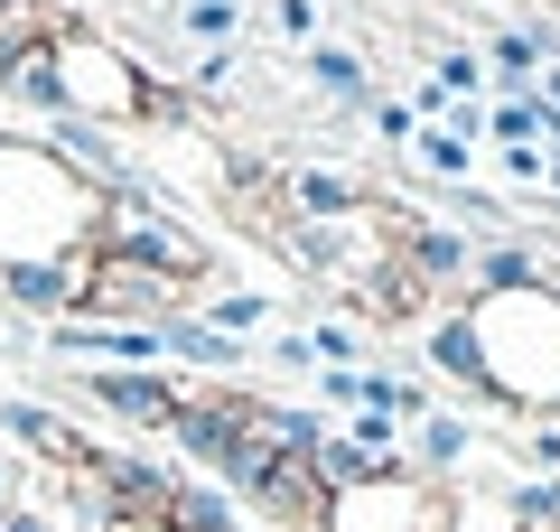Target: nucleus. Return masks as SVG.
I'll list each match as a JSON object with an SVG mask.
<instances>
[{
	"mask_svg": "<svg viewBox=\"0 0 560 532\" xmlns=\"http://www.w3.org/2000/svg\"><path fill=\"white\" fill-rule=\"evenodd\" d=\"M0 439H10V449H28V458H47L57 476H75L84 458H94L57 412H47V402H0Z\"/></svg>",
	"mask_w": 560,
	"mask_h": 532,
	"instance_id": "11",
	"label": "nucleus"
},
{
	"mask_svg": "<svg viewBox=\"0 0 560 532\" xmlns=\"http://www.w3.org/2000/svg\"><path fill=\"white\" fill-rule=\"evenodd\" d=\"M10 103H28V113H47V122L66 113V84H57V38L20 57V76H10Z\"/></svg>",
	"mask_w": 560,
	"mask_h": 532,
	"instance_id": "21",
	"label": "nucleus"
},
{
	"mask_svg": "<svg viewBox=\"0 0 560 532\" xmlns=\"http://www.w3.org/2000/svg\"><path fill=\"white\" fill-rule=\"evenodd\" d=\"M140 122H160V131H187V122H197V94H187V84H160V76H150V94H140Z\"/></svg>",
	"mask_w": 560,
	"mask_h": 532,
	"instance_id": "25",
	"label": "nucleus"
},
{
	"mask_svg": "<svg viewBox=\"0 0 560 532\" xmlns=\"http://www.w3.org/2000/svg\"><path fill=\"white\" fill-rule=\"evenodd\" d=\"M551 290H560V253H551Z\"/></svg>",
	"mask_w": 560,
	"mask_h": 532,
	"instance_id": "40",
	"label": "nucleus"
},
{
	"mask_svg": "<svg viewBox=\"0 0 560 532\" xmlns=\"http://www.w3.org/2000/svg\"><path fill=\"white\" fill-rule=\"evenodd\" d=\"M253 430L271 439L280 458H318V449H327L318 412H300V402H271V393H253Z\"/></svg>",
	"mask_w": 560,
	"mask_h": 532,
	"instance_id": "19",
	"label": "nucleus"
},
{
	"mask_svg": "<svg viewBox=\"0 0 560 532\" xmlns=\"http://www.w3.org/2000/svg\"><path fill=\"white\" fill-rule=\"evenodd\" d=\"M308 346H318V365H355V346H364V336H355V327H318Z\"/></svg>",
	"mask_w": 560,
	"mask_h": 532,
	"instance_id": "31",
	"label": "nucleus"
},
{
	"mask_svg": "<svg viewBox=\"0 0 560 532\" xmlns=\"http://www.w3.org/2000/svg\"><path fill=\"white\" fill-rule=\"evenodd\" d=\"M178 20L197 28V38H224V28H234V0H187Z\"/></svg>",
	"mask_w": 560,
	"mask_h": 532,
	"instance_id": "29",
	"label": "nucleus"
},
{
	"mask_svg": "<svg viewBox=\"0 0 560 532\" xmlns=\"http://www.w3.org/2000/svg\"><path fill=\"white\" fill-rule=\"evenodd\" d=\"M318 393L337 402V412H364V374H355V365H327V374H318Z\"/></svg>",
	"mask_w": 560,
	"mask_h": 532,
	"instance_id": "28",
	"label": "nucleus"
},
{
	"mask_svg": "<svg viewBox=\"0 0 560 532\" xmlns=\"http://www.w3.org/2000/svg\"><path fill=\"white\" fill-rule=\"evenodd\" d=\"M75 290H84V253H66V262H0V299H10V309H66L75 317Z\"/></svg>",
	"mask_w": 560,
	"mask_h": 532,
	"instance_id": "12",
	"label": "nucleus"
},
{
	"mask_svg": "<svg viewBox=\"0 0 560 532\" xmlns=\"http://www.w3.org/2000/svg\"><path fill=\"white\" fill-rule=\"evenodd\" d=\"M420 346H430V365H440L448 383H467V393H477L486 412H495V383H486V355H477V327H467V309H448L440 327L420 336Z\"/></svg>",
	"mask_w": 560,
	"mask_h": 532,
	"instance_id": "14",
	"label": "nucleus"
},
{
	"mask_svg": "<svg viewBox=\"0 0 560 532\" xmlns=\"http://www.w3.org/2000/svg\"><path fill=\"white\" fill-rule=\"evenodd\" d=\"M327 532H448V495L420 486L411 467H393V476H374V486L337 495V505H327Z\"/></svg>",
	"mask_w": 560,
	"mask_h": 532,
	"instance_id": "5",
	"label": "nucleus"
},
{
	"mask_svg": "<svg viewBox=\"0 0 560 532\" xmlns=\"http://www.w3.org/2000/svg\"><path fill=\"white\" fill-rule=\"evenodd\" d=\"M0 10H20V0H0Z\"/></svg>",
	"mask_w": 560,
	"mask_h": 532,
	"instance_id": "41",
	"label": "nucleus"
},
{
	"mask_svg": "<svg viewBox=\"0 0 560 532\" xmlns=\"http://www.w3.org/2000/svg\"><path fill=\"white\" fill-rule=\"evenodd\" d=\"M84 486L103 495V523H168V495H178V467L160 458H131V449H94L84 458Z\"/></svg>",
	"mask_w": 560,
	"mask_h": 532,
	"instance_id": "7",
	"label": "nucleus"
},
{
	"mask_svg": "<svg viewBox=\"0 0 560 532\" xmlns=\"http://www.w3.org/2000/svg\"><path fill=\"white\" fill-rule=\"evenodd\" d=\"M290 253H300V271H346V234H337V224H308V234H290Z\"/></svg>",
	"mask_w": 560,
	"mask_h": 532,
	"instance_id": "26",
	"label": "nucleus"
},
{
	"mask_svg": "<svg viewBox=\"0 0 560 532\" xmlns=\"http://www.w3.org/2000/svg\"><path fill=\"white\" fill-rule=\"evenodd\" d=\"M467 458H477V430H467L458 412H430V420H411V476H420V486L458 476Z\"/></svg>",
	"mask_w": 560,
	"mask_h": 532,
	"instance_id": "13",
	"label": "nucleus"
},
{
	"mask_svg": "<svg viewBox=\"0 0 560 532\" xmlns=\"http://www.w3.org/2000/svg\"><path fill=\"white\" fill-rule=\"evenodd\" d=\"M523 458H533V476H560V420H551V430H533V439H523Z\"/></svg>",
	"mask_w": 560,
	"mask_h": 532,
	"instance_id": "32",
	"label": "nucleus"
},
{
	"mask_svg": "<svg viewBox=\"0 0 560 532\" xmlns=\"http://www.w3.org/2000/svg\"><path fill=\"white\" fill-rule=\"evenodd\" d=\"M420 169H430V177H467V140L458 131H430V140H420Z\"/></svg>",
	"mask_w": 560,
	"mask_h": 532,
	"instance_id": "27",
	"label": "nucleus"
},
{
	"mask_svg": "<svg viewBox=\"0 0 560 532\" xmlns=\"http://www.w3.org/2000/svg\"><path fill=\"white\" fill-rule=\"evenodd\" d=\"M411 122H420V113H401V103H374V131H383V140H411Z\"/></svg>",
	"mask_w": 560,
	"mask_h": 532,
	"instance_id": "35",
	"label": "nucleus"
},
{
	"mask_svg": "<svg viewBox=\"0 0 560 532\" xmlns=\"http://www.w3.org/2000/svg\"><path fill=\"white\" fill-rule=\"evenodd\" d=\"M243 420H253V393H187V402H178V420H168V449H178L187 467L215 476L224 458H234Z\"/></svg>",
	"mask_w": 560,
	"mask_h": 532,
	"instance_id": "8",
	"label": "nucleus"
},
{
	"mask_svg": "<svg viewBox=\"0 0 560 532\" xmlns=\"http://www.w3.org/2000/svg\"><path fill=\"white\" fill-rule=\"evenodd\" d=\"M47 38H66L57 10H38V0L0 10V94H10V76H20V57H28V47H47Z\"/></svg>",
	"mask_w": 560,
	"mask_h": 532,
	"instance_id": "20",
	"label": "nucleus"
},
{
	"mask_svg": "<svg viewBox=\"0 0 560 532\" xmlns=\"http://www.w3.org/2000/svg\"><path fill=\"white\" fill-rule=\"evenodd\" d=\"M243 513H261V523H280V532H327V486H318L308 458H280L271 486H261Z\"/></svg>",
	"mask_w": 560,
	"mask_h": 532,
	"instance_id": "10",
	"label": "nucleus"
},
{
	"mask_svg": "<svg viewBox=\"0 0 560 532\" xmlns=\"http://www.w3.org/2000/svg\"><path fill=\"white\" fill-rule=\"evenodd\" d=\"M197 317H206L215 336H234V346H243V327H261V317H271V299H261V290H224L215 309H197Z\"/></svg>",
	"mask_w": 560,
	"mask_h": 532,
	"instance_id": "24",
	"label": "nucleus"
},
{
	"mask_svg": "<svg viewBox=\"0 0 560 532\" xmlns=\"http://www.w3.org/2000/svg\"><path fill=\"white\" fill-rule=\"evenodd\" d=\"M84 393H94V412L131 420V430H168V420H178V402H187V383H168L160 365H150V374H131V365H94V374H84Z\"/></svg>",
	"mask_w": 560,
	"mask_h": 532,
	"instance_id": "9",
	"label": "nucleus"
},
{
	"mask_svg": "<svg viewBox=\"0 0 560 532\" xmlns=\"http://www.w3.org/2000/svg\"><path fill=\"white\" fill-rule=\"evenodd\" d=\"M504 169H514L523 187H533V177H551V159H541V140H523V150H504Z\"/></svg>",
	"mask_w": 560,
	"mask_h": 532,
	"instance_id": "34",
	"label": "nucleus"
},
{
	"mask_svg": "<svg viewBox=\"0 0 560 532\" xmlns=\"http://www.w3.org/2000/svg\"><path fill=\"white\" fill-rule=\"evenodd\" d=\"M541 113H551V103H541L533 84H523V94H504L495 113H486V131H495L504 150H523V140H541Z\"/></svg>",
	"mask_w": 560,
	"mask_h": 532,
	"instance_id": "22",
	"label": "nucleus"
},
{
	"mask_svg": "<svg viewBox=\"0 0 560 532\" xmlns=\"http://www.w3.org/2000/svg\"><path fill=\"white\" fill-rule=\"evenodd\" d=\"M533 94H541V103H551V113H560V57L541 66V84H533Z\"/></svg>",
	"mask_w": 560,
	"mask_h": 532,
	"instance_id": "37",
	"label": "nucleus"
},
{
	"mask_svg": "<svg viewBox=\"0 0 560 532\" xmlns=\"http://www.w3.org/2000/svg\"><path fill=\"white\" fill-rule=\"evenodd\" d=\"M57 84H66V113L57 122H94V131H113V122H140L150 66H140L131 47L94 38V28H66V38H57Z\"/></svg>",
	"mask_w": 560,
	"mask_h": 532,
	"instance_id": "4",
	"label": "nucleus"
},
{
	"mask_svg": "<svg viewBox=\"0 0 560 532\" xmlns=\"http://www.w3.org/2000/svg\"><path fill=\"white\" fill-rule=\"evenodd\" d=\"M84 224H94V187L57 150H10L0 140V253L66 262V253H84Z\"/></svg>",
	"mask_w": 560,
	"mask_h": 532,
	"instance_id": "2",
	"label": "nucleus"
},
{
	"mask_svg": "<svg viewBox=\"0 0 560 532\" xmlns=\"http://www.w3.org/2000/svg\"><path fill=\"white\" fill-rule=\"evenodd\" d=\"M541 187H551V197H560V159H551V177H541Z\"/></svg>",
	"mask_w": 560,
	"mask_h": 532,
	"instance_id": "38",
	"label": "nucleus"
},
{
	"mask_svg": "<svg viewBox=\"0 0 560 532\" xmlns=\"http://www.w3.org/2000/svg\"><path fill=\"white\" fill-rule=\"evenodd\" d=\"M168 532H243V505L215 486V476H178V495H168Z\"/></svg>",
	"mask_w": 560,
	"mask_h": 532,
	"instance_id": "16",
	"label": "nucleus"
},
{
	"mask_svg": "<svg viewBox=\"0 0 560 532\" xmlns=\"http://www.w3.org/2000/svg\"><path fill=\"white\" fill-rule=\"evenodd\" d=\"M308 467H318L327 505H337V495H355V486H374V476H393L401 458H374V449H355V439H346V430H327V449L308 458Z\"/></svg>",
	"mask_w": 560,
	"mask_h": 532,
	"instance_id": "18",
	"label": "nucleus"
},
{
	"mask_svg": "<svg viewBox=\"0 0 560 532\" xmlns=\"http://www.w3.org/2000/svg\"><path fill=\"white\" fill-rule=\"evenodd\" d=\"M10 505H20V458L0 449V513H10Z\"/></svg>",
	"mask_w": 560,
	"mask_h": 532,
	"instance_id": "36",
	"label": "nucleus"
},
{
	"mask_svg": "<svg viewBox=\"0 0 560 532\" xmlns=\"http://www.w3.org/2000/svg\"><path fill=\"white\" fill-rule=\"evenodd\" d=\"M121 532H168V523H121Z\"/></svg>",
	"mask_w": 560,
	"mask_h": 532,
	"instance_id": "39",
	"label": "nucleus"
},
{
	"mask_svg": "<svg viewBox=\"0 0 560 532\" xmlns=\"http://www.w3.org/2000/svg\"><path fill=\"white\" fill-rule=\"evenodd\" d=\"M495 412H560V290H495L467 309Z\"/></svg>",
	"mask_w": 560,
	"mask_h": 532,
	"instance_id": "1",
	"label": "nucleus"
},
{
	"mask_svg": "<svg viewBox=\"0 0 560 532\" xmlns=\"http://www.w3.org/2000/svg\"><path fill=\"white\" fill-rule=\"evenodd\" d=\"M290 206H300L308 224H346V216H364V187L346 169H300L290 177Z\"/></svg>",
	"mask_w": 560,
	"mask_h": 532,
	"instance_id": "17",
	"label": "nucleus"
},
{
	"mask_svg": "<svg viewBox=\"0 0 560 532\" xmlns=\"http://www.w3.org/2000/svg\"><path fill=\"white\" fill-rule=\"evenodd\" d=\"M271 365H290V374H318V346H308V336H271Z\"/></svg>",
	"mask_w": 560,
	"mask_h": 532,
	"instance_id": "33",
	"label": "nucleus"
},
{
	"mask_svg": "<svg viewBox=\"0 0 560 532\" xmlns=\"http://www.w3.org/2000/svg\"><path fill=\"white\" fill-rule=\"evenodd\" d=\"M318 84H327V94H364V66H355V57H337V47H327V57H318Z\"/></svg>",
	"mask_w": 560,
	"mask_h": 532,
	"instance_id": "30",
	"label": "nucleus"
},
{
	"mask_svg": "<svg viewBox=\"0 0 560 532\" xmlns=\"http://www.w3.org/2000/svg\"><path fill=\"white\" fill-rule=\"evenodd\" d=\"M160 346H168V365H197V374H234V365H243V346H234V336H215L197 309L160 317Z\"/></svg>",
	"mask_w": 560,
	"mask_h": 532,
	"instance_id": "15",
	"label": "nucleus"
},
{
	"mask_svg": "<svg viewBox=\"0 0 560 532\" xmlns=\"http://www.w3.org/2000/svg\"><path fill=\"white\" fill-rule=\"evenodd\" d=\"M84 262H140L160 280H206V243L168 216V197L150 187H121V197H94V224H84Z\"/></svg>",
	"mask_w": 560,
	"mask_h": 532,
	"instance_id": "3",
	"label": "nucleus"
},
{
	"mask_svg": "<svg viewBox=\"0 0 560 532\" xmlns=\"http://www.w3.org/2000/svg\"><path fill=\"white\" fill-rule=\"evenodd\" d=\"M551 47H560V38H541V28H504V38H495V66H504V84L523 94V84H533V66H551Z\"/></svg>",
	"mask_w": 560,
	"mask_h": 532,
	"instance_id": "23",
	"label": "nucleus"
},
{
	"mask_svg": "<svg viewBox=\"0 0 560 532\" xmlns=\"http://www.w3.org/2000/svg\"><path fill=\"white\" fill-rule=\"evenodd\" d=\"M178 290L187 280H160L140 262H84L75 317H94V327H160V317H178Z\"/></svg>",
	"mask_w": 560,
	"mask_h": 532,
	"instance_id": "6",
	"label": "nucleus"
}]
</instances>
